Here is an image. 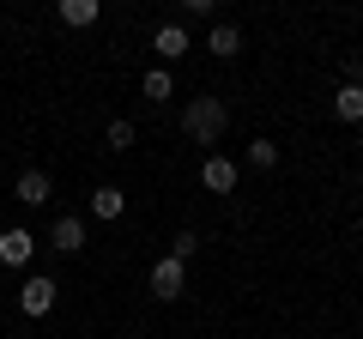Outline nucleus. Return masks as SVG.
Wrapping results in <instances>:
<instances>
[{"label":"nucleus","mask_w":363,"mask_h":339,"mask_svg":"<svg viewBox=\"0 0 363 339\" xmlns=\"http://www.w3.org/2000/svg\"><path fill=\"white\" fill-rule=\"evenodd\" d=\"M333 116L339 121H363V85H339L333 91Z\"/></svg>","instance_id":"nucleus-12"},{"label":"nucleus","mask_w":363,"mask_h":339,"mask_svg":"<svg viewBox=\"0 0 363 339\" xmlns=\"http://www.w3.org/2000/svg\"><path fill=\"white\" fill-rule=\"evenodd\" d=\"M194 248H200V236H194V230H176V243H169V255H176V261H188Z\"/></svg>","instance_id":"nucleus-16"},{"label":"nucleus","mask_w":363,"mask_h":339,"mask_svg":"<svg viewBox=\"0 0 363 339\" xmlns=\"http://www.w3.org/2000/svg\"><path fill=\"white\" fill-rule=\"evenodd\" d=\"M49 248H61V255H79V248H85V218H79V212H61V218L49 224Z\"/></svg>","instance_id":"nucleus-6"},{"label":"nucleus","mask_w":363,"mask_h":339,"mask_svg":"<svg viewBox=\"0 0 363 339\" xmlns=\"http://www.w3.org/2000/svg\"><path fill=\"white\" fill-rule=\"evenodd\" d=\"M121 212H128V194H121L116 182H104L97 194H91V218H104V224H116Z\"/></svg>","instance_id":"nucleus-9"},{"label":"nucleus","mask_w":363,"mask_h":339,"mask_svg":"<svg viewBox=\"0 0 363 339\" xmlns=\"http://www.w3.org/2000/svg\"><path fill=\"white\" fill-rule=\"evenodd\" d=\"M188 49H194V43H188V30H182V25H157V30H152V55H157L164 67L182 61Z\"/></svg>","instance_id":"nucleus-7"},{"label":"nucleus","mask_w":363,"mask_h":339,"mask_svg":"<svg viewBox=\"0 0 363 339\" xmlns=\"http://www.w3.org/2000/svg\"><path fill=\"white\" fill-rule=\"evenodd\" d=\"M55 13H61V25L85 30V25H97V18H104V6H97V0H61Z\"/></svg>","instance_id":"nucleus-10"},{"label":"nucleus","mask_w":363,"mask_h":339,"mask_svg":"<svg viewBox=\"0 0 363 339\" xmlns=\"http://www.w3.org/2000/svg\"><path fill=\"white\" fill-rule=\"evenodd\" d=\"M206 49L218 55V61H230V55H242V30H236V25H212V37H206Z\"/></svg>","instance_id":"nucleus-11"},{"label":"nucleus","mask_w":363,"mask_h":339,"mask_svg":"<svg viewBox=\"0 0 363 339\" xmlns=\"http://www.w3.org/2000/svg\"><path fill=\"white\" fill-rule=\"evenodd\" d=\"M182 291H188V261H176V255H164V261L152 267V297H157V303H176Z\"/></svg>","instance_id":"nucleus-3"},{"label":"nucleus","mask_w":363,"mask_h":339,"mask_svg":"<svg viewBox=\"0 0 363 339\" xmlns=\"http://www.w3.org/2000/svg\"><path fill=\"white\" fill-rule=\"evenodd\" d=\"M18 200H25V206H49L55 200V182L49 176H43V170H25V176H18V188H13Z\"/></svg>","instance_id":"nucleus-8"},{"label":"nucleus","mask_w":363,"mask_h":339,"mask_svg":"<svg viewBox=\"0 0 363 339\" xmlns=\"http://www.w3.org/2000/svg\"><path fill=\"white\" fill-rule=\"evenodd\" d=\"M0 303H6V291H0Z\"/></svg>","instance_id":"nucleus-17"},{"label":"nucleus","mask_w":363,"mask_h":339,"mask_svg":"<svg viewBox=\"0 0 363 339\" xmlns=\"http://www.w3.org/2000/svg\"><path fill=\"white\" fill-rule=\"evenodd\" d=\"M248 164H255V170H272V164H279V145H272V140H248Z\"/></svg>","instance_id":"nucleus-14"},{"label":"nucleus","mask_w":363,"mask_h":339,"mask_svg":"<svg viewBox=\"0 0 363 339\" xmlns=\"http://www.w3.org/2000/svg\"><path fill=\"white\" fill-rule=\"evenodd\" d=\"M140 91L152 97V104H169V97H176V79H169V67H152V73L140 79Z\"/></svg>","instance_id":"nucleus-13"},{"label":"nucleus","mask_w":363,"mask_h":339,"mask_svg":"<svg viewBox=\"0 0 363 339\" xmlns=\"http://www.w3.org/2000/svg\"><path fill=\"white\" fill-rule=\"evenodd\" d=\"M109 152H133V121H109Z\"/></svg>","instance_id":"nucleus-15"},{"label":"nucleus","mask_w":363,"mask_h":339,"mask_svg":"<svg viewBox=\"0 0 363 339\" xmlns=\"http://www.w3.org/2000/svg\"><path fill=\"white\" fill-rule=\"evenodd\" d=\"M236 157H224V152H212L206 164H200V182H206V194H236Z\"/></svg>","instance_id":"nucleus-4"},{"label":"nucleus","mask_w":363,"mask_h":339,"mask_svg":"<svg viewBox=\"0 0 363 339\" xmlns=\"http://www.w3.org/2000/svg\"><path fill=\"white\" fill-rule=\"evenodd\" d=\"M55 297H61V285H55L49 273H30L25 285H18V309H25L30 321H37V315H49V309H55Z\"/></svg>","instance_id":"nucleus-2"},{"label":"nucleus","mask_w":363,"mask_h":339,"mask_svg":"<svg viewBox=\"0 0 363 339\" xmlns=\"http://www.w3.org/2000/svg\"><path fill=\"white\" fill-rule=\"evenodd\" d=\"M30 255H37V236H30L25 224H6V230H0V261L6 267H30Z\"/></svg>","instance_id":"nucleus-5"},{"label":"nucleus","mask_w":363,"mask_h":339,"mask_svg":"<svg viewBox=\"0 0 363 339\" xmlns=\"http://www.w3.org/2000/svg\"><path fill=\"white\" fill-rule=\"evenodd\" d=\"M224 128H230V104H224L218 91L188 97V104H182V133H188L194 145H218V140H224Z\"/></svg>","instance_id":"nucleus-1"}]
</instances>
